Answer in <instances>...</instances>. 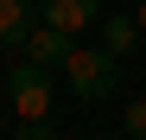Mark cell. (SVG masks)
<instances>
[{
  "mask_svg": "<svg viewBox=\"0 0 146 140\" xmlns=\"http://www.w3.org/2000/svg\"><path fill=\"white\" fill-rule=\"evenodd\" d=\"M70 45H76V38H70L64 26H51V19H38V26L26 32V45H19V57H32V64H44V70H57V64L70 57Z\"/></svg>",
  "mask_w": 146,
  "mask_h": 140,
  "instance_id": "obj_4",
  "label": "cell"
},
{
  "mask_svg": "<svg viewBox=\"0 0 146 140\" xmlns=\"http://www.w3.org/2000/svg\"><path fill=\"white\" fill-rule=\"evenodd\" d=\"M102 45H108L114 57L140 51V19H133V13H102Z\"/></svg>",
  "mask_w": 146,
  "mask_h": 140,
  "instance_id": "obj_6",
  "label": "cell"
},
{
  "mask_svg": "<svg viewBox=\"0 0 146 140\" xmlns=\"http://www.w3.org/2000/svg\"><path fill=\"white\" fill-rule=\"evenodd\" d=\"M121 134H127V140H146V96H133L127 108H121Z\"/></svg>",
  "mask_w": 146,
  "mask_h": 140,
  "instance_id": "obj_7",
  "label": "cell"
},
{
  "mask_svg": "<svg viewBox=\"0 0 146 140\" xmlns=\"http://www.w3.org/2000/svg\"><path fill=\"white\" fill-rule=\"evenodd\" d=\"M108 0H38V19H51V26H64L70 38H83L89 26H102Z\"/></svg>",
  "mask_w": 146,
  "mask_h": 140,
  "instance_id": "obj_3",
  "label": "cell"
},
{
  "mask_svg": "<svg viewBox=\"0 0 146 140\" xmlns=\"http://www.w3.org/2000/svg\"><path fill=\"white\" fill-rule=\"evenodd\" d=\"M133 19H140V32H146V0H140V7H133Z\"/></svg>",
  "mask_w": 146,
  "mask_h": 140,
  "instance_id": "obj_8",
  "label": "cell"
},
{
  "mask_svg": "<svg viewBox=\"0 0 146 140\" xmlns=\"http://www.w3.org/2000/svg\"><path fill=\"white\" fill-rule=\"evenodd\" d=\"M64 77H70V96H76V102H108V96H121V57L108 51V45H70Z\"/></svg>",
  "mask_w": 146,
  "mask_h": 140,
  "instance_id": "obj_1",
  "label": "cell"
},
{
  "mask_svg": "<svg viewBox=\"0 0 146 140\" xmlns=\"http://www.w3.org/2000/svg\"><path fill=\"white\" fill-rule=\"evenodd\" d=\"M7 102H13V115H19V121L51 115V108H57V83H51V70H44V64H32V57H19V64L7 70Z\"/></svg>",
  "mask_w": 146,
  "mask_h": 140,
  "instance_id": "obj_2",
  "label": "cell"
},
{
  "mask_svg": "<svg viewBox=\"0 0 146 140\" xmlns=\"http://www.w3.org/2000/svg\"><path fill=\"white\" fill-rule=\"evenodd\" d=\"M38 26V0H0V51H19Z\"/></svg>",
  "mask_w": 146,
  "mask_h": 140,
  "instance_id": "obj_5",
  "label": "cell"
}]
</instances>
